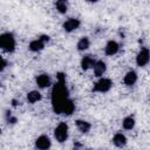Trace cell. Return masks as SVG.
<instances>
[{"label": "cell", "mask_w": 150, "mask_h": 150, "mask_svg": "<svg viewBox=\"0 0 150 150\" xmlns=\"http://www.w3.org/2000/svg\"><path fill=\"white\" fill-rule=\"evenodd\" d=\"M6 67H7V61H6V59H4L2 56H0V73H1Z\"/></svg>", "instance_id": "cell-21"}, {"label": "cell", "mask_w": 150, "mask_h": 150, "mask_svg": "<svg viewBox=\"0 0 150 150\" xmlns=\"http://www.w3.org/2000/svg\"><path fill=\"white\" fill-rule=\"evenodd\" d=\"M35 82H36L39 88H47V87H49L52 84V80H50L48 74H40V75H38L36 79H35Z\"/></svg>", "instance_id": "cell-10"}, {"label": "cell", "mask_w": 150, "mask_h": 150, "mask_svg": "<svg viewBox=\"0 0 150 150\" xmlns=\"http://www.w3.org/2000/svg\"><path fill=\"white\" fill-rule=\"evenodd\" d=\"M16 41L12 33L6 32L0 34V48L6 53H13L15 50Z\"/></svg>", "instance_id": "cell-2"}, {"label": "cell", "mask_w": 150, "mask_h": 150, "mask_svg": "<svg viewBox=\"0 0 150 150\" xmlns=\"http://www.w3.org/2000/svg\"><path fill=\"white\" fill-rule=\"evenodd\" d=\"M1 132H2V131H1V128H0V135H1Z\"/></svg>", "instance_id": "cell-25"}, {"label": "cell", "mask_w": 150, "mask_h": 150, "mask_svg": "<svg viewBox=\"0 0 150 150\" xmlns=\"http://www.w3.org/2000/svg\"><path fill=\"white\" fill-rule=\"evenodd\" d=\"M118 50H120V45H118L115 40H109V41L107 42L105 47H104V53H105V55H108V56L115 55Z\"/></svg>", "instance_id": "cell-8"}, {"label": "cell", "mask_w": 150, "mask_h": 150, "mask_svg": "<svg viewBox=\"0 0 150 150\" xmlns=\"http://www.w3.org/2000/svg\"><path fill=\"white\" fill-rule=\"evenodd\" d=\"M75 124H76L77 129H79L81 132H83V134H87V132L91 129V124H90L89 122L84 121V120H76V121H75Z\"/></svg>", "instance_id": "cell-15"}, {"label": "cell", "mask_w": 150, "mask_h": 150, "mask_svg": "<svg viewBox=\"0 0 150 150\" xmlns=\"http://www.w3.org/2000/svg\"><path fill=\"white\" fill-rule=\"evenodd\" d=\"M80 25H81V21H80L79 19H76V18H70V19H68V20H66V21L63 22L62 28H63L64 32L71 33V32L76 30V29L80 27Z\"/></svg>", "instance_id": "cell-6"}, {"label": "cell", "mask_w": 150, "mask_h": 150, "mask_svg": "<svg viewBox=\"0 0 150 150\" xmlns=\"http://www.w3.org/2000/svg\"><path fill=\"white\" fill-rule=\"evenodd\" d=\"M6 121H7L8 124H15V123L18 122V118H16L15 116H13V115L11 114V111H7V112H6Z\"/></svg>", "instance_id": "cell-20"}, {"label": "cell", "mask_w": 150, "mask_h": 150, "mask_svg": "<svg viewBox=\"0 0 150 150\" xmlns=\"http://www.w3.org/2000/svg\"><path fill=\"white\" fill-rule=\"evenodd\" d=\"M88 150H91V149H88Z\"/></svg>", "instance_id": "cell-26"}, {"label": "cell", "mask_w": 150, "mask_h": 150, "mask_svg": "<svg viewBox=\"0 0 150 150\" xmlns=\"http://www.w3.org/2000/svg\"><path fill=\"white\" fill-rule=\"evenodd\" d=\"M19 104H20V101H19V100H16V98H13V100H12V105H13V107H18Z\"/></svg>", "instance_id": "cell-24"}, {"label": "cell", "mask_w": 150, "mask_h": 150, "mask_svg": "<svg viewBox=\"0 0 150 150\" xmlns=\"http://www.w3.org/2000/svg\"><path fill=\"white\" fill-rule=\"evenodd\" d=\"M41 98H42V95H41V93L38 91V90H32V91H29V93L27 94V101H28L29 103H36V102L40 101Z\"/></svg>", "instance_id": "cell-17"}, {"label": "cell", "mask_w": 150, "mask_h": 150, "mask_svg": "<svg viewBox=\"0 0 150 150\" xmlns=\"http://www.w3.org/2000/svg\"><path fill=\"white\" fill-rule=\"evenodd\" d=\"M56 77L57 82L52 89V107L55 114H62L64 105L70 98L68 89L66 87V75L63 73H59Z\"/></svg>", "instance_id": "cell-1"}, {"label": "cell", "mask_w": 150, "mask_h": 150, "mask_svg": "<svg viewBox=\"0 0 150 150\" xmlns=\"http://www.w3.org/2000/svg\"><path fill=\"white\" fill-rule=\"evenodd\" d=\"M45 46H46V45H45V43H43L41 40L35 39V40H33V41H30V42H29L28 48H29V50L38 53V52H41V50L45 48Z\"/></svg>", "instance_id": "cell-14"}, {"label": "cell", "mask_w": 150, "mask_h": 150, "mask_svg": "<svg viewBox=\"0 0 150 150\" xmlns=\"http://www.w3.org/2000/svg\"><path fill=\"white\" fill-rule=\"evenodd\" d=\"M95 62H96V60L93 55H84L81 60V68L83 70H88V69L94 67Z\"/></svg>", "instance_id": "cell-11"}, {"label": "cell", "mask_w": 150, "mask_h": 150, "mask_svg": "<svg viewBox=\"0 0 150 150\" xmlns=\"http://www.w3.org/2000/svg\"><path fill=\"white\" fill-rule=\"evenodd\" d=\"M127 137H125V135L124 134H122V132H117V134H115L114 135V137H112V143H114V145L115 146H117V148H123L125 144H127Z\"/></svg>", "instance_id": "cell-12"}, {"label": "cell", "mask_w": 150, "mask_h": 150, "mask_svg": "<svg viewBox=\"0 0 150 150\" xmlns=\"http://www.w3.org/2000/svg\"><path fill=\"white\" fill-rule=\"evenodd\" d=\"M69 136V127L66 122H60L54 129V137L59 143H64Z\"/></svg>", "instance_id": "cell-3"}, {"label": "cell", "mask_w": 150, "mask_h": 150, "mask_svg": "<svg viewBox=\"0 0 150 150\" xmlns=\"http://www.w3.org/2000/svg\"><path fill=\"white\" fill-rule=\"evenodd\" d=\"M149 62V49L148 47H142L136 56V63L138 67H144Z\"/></svg>", "instance_id": "cell-5"}, {"label": "cell", "mask_w": 150, "mask_h": 150, "mask_svg": "<svg viewBox=\"0 0 150 150\" xmlns=\"http://www.w3.org/2000/svg\"><path fill=\"white\" fill-rule=\"evenodd\" d=\"M35 146H36V149H39V150H48V149L52 146V141H50V138H49L48 136L41 135V136H39V137L36 138V141H35Z\"/></svg>", "instance_id": "cell-7"}, {"label": "cell", "mask_w": 150, "mask_h": 150, "mask_svg": "<svg viewBox=\"0 0 150 150\" xmlns=\"http://www.w3.org/2000/svg\"><path fill=\"white\" fill-rule=\"evenodd\" d=\"M38 39H39V40H41L45 45H46V43H48V42L50 41V36H49V35H46V34L41 35V36H40V38H38Z\"/></svg>", "instance_id": "cell-22"}, {"label": "cell", "mask_w": 150, "mask_h": 150, "mask_svg": "<svg viewBox=\"0 0 150 150\" xmlns=\"http://www.w3.org/2000/svg\"><path fill=\"white\" fill-rule=\"evenodd\" d=\"M135 118L132 117V116H127L124 120H123V122H122V125H123V128L125 129V130H131V129H134V127H135Z\"/></svg>", "instance_id": "cell-19"}, {"label": "cell", "mask_w": 150, "mask_h": 150, "mask_svg": "<svg viewBox=\"0 0 150 150\" xmlns=\"http://www.w3.org/2000/svg\"><path fill=\"white\" fill-rule=\"evenodd\" d=\"M80 149H82V144H81L80 142H75L71 150H80Z\"/></svg>", "instance_id": "cell-23"}, {"label": "cell", "mask_w": 150, "mask_h": 150, "mask_svg": "<svg viewBox=\"0 0 150 150\" xmlns=\"http://www.w3.org/2000/svg\"><path fill=\"white\" fill-rule=\"evenodd\" d=\"M93 70H94V75L96 77H102V75L105 73L107 70V64L104 61L102 60H97L93 67Z\"/></svg>", "instance_id": "cell-9"}, {"label": "cell", "mask_w": 150, "mask_h": 150, "mask_svg": "<svg viewBox=\"0 0 150 150\" xmlns=\"http://www.w3.org/2000/svg\"><path fill=\"white\" fill-rule=\"evenodd\" d=\"M123 82L125 86H134L137 82V73L135 70H129L123 79Z\"/></svg>", "instance_id": "cell-13"}, {"label": "cell", "mask_w": 150, "mask_h": 150, "mask_svg": "<svg viewBox=\"0 0 150 150\" xmlns=\"http://www.w3.org/2000/svg\"><path fill=\"white\" fill-rule=\"evenodd\" d=\"M55 8L59 13L61 14H66L68 11V1L66 0H59L55 2Z\"/></svg>", "instance_id": "cell-18"}, {"label": "cell", "mask_w": 150, "mask_h": 150, "mask_svg": "<svg viewBox=\"0 0 150 150\" xmlns=\"http://www.w3.org/2000/svg\"><path fill=\"white\" fill-rule=\"evenodd\" d=\"M112 87V81L108 77H100L95 83H94V87H93V91H96V93H107L111 89Z\"/></svg>", "instance_id": "cell-4"}, {"label": "cell", "mask_w": 150, "mask_h": 150, "mask_svg": "<svg viewBox=\"0 0 150 150\" xmlns=\"http://www.w3.org/2000/svg\"><path fill=\"white\" fill-rule=\"evenodd\" d=\"M76 47H77V50H80V52L87 50V49L90 47V40H89V38H87V36L81 38V39L79 40Z\"/></svg>", "instance_id": "cell-16"}]
</instances>
